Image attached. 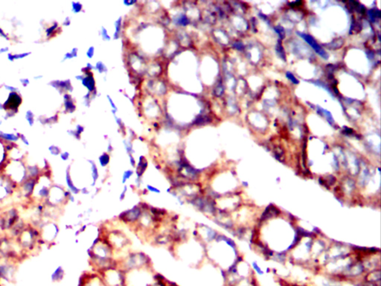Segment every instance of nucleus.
I'll return each instance as SVG.
<instances>
[{
	"label": "nucleus",
	"mask_w": 381,
	"mask_h": 286,
	"mask_svg": "<svg viewBox=\"0 0 381 286\" xmlns=\"http://www.w3.org/2000/svg\"><path fill=\"white\" fill-rule=\"evenodd\" d=\"M299 35H300L301 37H302L304 40L307 42L308 44H309L311 47L313 48L314 51L316 52L319 55H320L321 57H323L325 59H327L328 57L327 56V54L326 53V52L325 51L324 49H322V47L320 46V45L318 44L317 42L315 40L313 37L312 36L309 35H307V34H303V33H299Z\"/></svg>",
	"instance_id": "1"
},
{
	"label": "nucleus",
	"mask_w": 381,
	"mask_h": 286,
	"mask_svg": "<svg viewBox=\"0 0 381 286\" xmlns=\"http://www.w3.org/2000/svg\"><path fill=\"white\" fill-rule=\"evenodd\" d=\"M318 113L320 114L321 116H325L326 119H327L330 123H331L333 121L332 116H331L330 113H329V112H327V110H323V109H322V108H319V109H318Z\"/></svg>",
	"instance_id": "2"
},
{
	"label": "nucleus",
	"mask_w": 381,
	"mask_h": 286,
	"mask_svg": "<svg viewBox=\"0 0 381 286\" xmlns=\"http://www.w3.org/2000/svg\"><path fill=\"white\" fill-rule=\"evenodd\" d=\"M276 51L277 53L278 54L279 57H281L283 61H285L286 60V57H285V50H284L283 47L281 46L280 43H278L276 46Z\"/></svg>",
	"instance_id": "3"
},
{
	"label": "nucleus",
	"mask_w": 381,
	"mask_h": 286,
	"mask_svg": "<svg viewBox=\"0 0 381 286\" xmlns=\"http://www.w3.org/2000/svg\"><path fill=\"white\" fill-rule=\"evenodd\" d=\"M275 31H276V32L278 34V35H279V37L281 38V39H284L285 36V29H284L281 26L275 27Z\"/></svg>",
	"instance_id": "4"
},
{
	"label": "nucleus",
	"mask_w": 381,
	"mask_h": 286,
	"mask_svg": "<svg viewBox=\"0 0 381 286\" xmlns=\"http://www.w3.org/2000/svg\"><path fill=\"white\" fill-rule=\"evenodd\" d=\"M286 76L287 78L289 81H291L292 83H293L294 84H298V83H299V81L296 79V78H295V76L291 73V72H287Z\"/></svg>",
	"instance_id": "5"
},
{
	"label": "nucleus",
	"mask_w": 381,
	"mask_h": 286,
	"mask_svg": "<svg viewBox=\"0 0 381 286\" xmlns=\"http://www.w3.org/2000/svg\"><path fill=\"white\" fill-rule=\"evenodd\" d=\"M368 14H370V16H371V20H374V19H375V18L376 19L377 17H378V18H379V17H380V13H379V11H375V12H372V11H370L369 13H368Z\"/></svg>",
	"instance_id": "6"
}]
</instances>
